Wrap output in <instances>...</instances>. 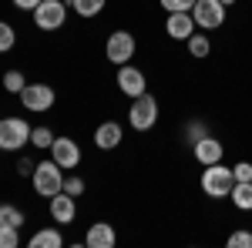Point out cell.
<instances>
[{"label": "cell", "instance_id": "6da1fadb", "mask_svg": "<svg viewBox=\"0 0 252 248\" xmlns=\"http://www.w3.org/2000/svg\"><path fill=\"white\" fill-rule=\"evenodd\" d=\"M31 185H34V191H37L40 198H54L58 191H64V168H61L54 158L37 161V168L31 174Z\"/></svg>", "mask_w": 252, "mask_h": 248}, {"label": "cell", "instance_id": "7a4b0ae2", "mask_svg": "<svg viewBox=\"0 0 252 248\" xmlns=\"http://www.w3.org/2000/svg\"><path fill=\"white\" fill-rule=\"evenodd\" d=\"M198 185H202V191H205L209 198H229V194H232V185H235V174H232V168H225L222 161H215V165H205Z\"/></svg>", "mask_w": 252, "mask_h": 248}, {"label": "cell", "instance_id": "3957f363", "mask_svg": "<svg viewBox=\"0 0 252 248\" xmlns=\"http://www.w3.org/2000/svg\"><path fill=\"white\" fill-rule=\"evenodd\" d=\"M128 124L135 128V131H152L158 124V101L148 91L145 94H138V97H131V108H128Z\"/></svg>", "mask_w": 252, "mask_h": 248}, {"label": "cell", "instance_id": "277c9868", "mask_svg": "<svg viewBox=\"0 0 252 248\" xmlns=\"http://www.w3.org/2000/svg\"><path fill=\"white\" fill-rule=\"evenodd\" d=\"M31 144V124L24 117H0V151H20Z\"/></svg>", "mask_w": 252, "mask_h": 248}, {"label": "cell", "instance_id": "5b68a950", "mask_svg": "<svg viewBox=\"0 0 252 248\" xmlns=\"http://www.w3.org/2000/svg\"><path fill=\"white\" fill-rule=\"evenodd\" d=\"M67 0H40L37 7H34V27L37 30H61L64 24H67V7H64Z\"/></svg>", "mask_w": 252, "mask_h": 248}, {"label": "cell", "instance_id": "8992f818", "mask_svg": "<svg viewBox=\"0 0 252 248\" xmlns=\"http://www.w3.org/2000/svg\"><path fill=\"white\" fill-rule=\"evenodd\" d=\"M225 10H229V7H222V0H195V7H192L195 27H202V30H219V27L225 24Z\"/></svg>", "mask_w": 252, "mask_h": 248}, {"label": "cell", "instance_id": "52a82bcc", "mask_svg": "<svg viewBox=\"0 0 252 248\" xmlns=\"http://www.w3.org/2000/svg\"><path fill=\"white\" fill-rule=\"evenodd\" d=\"M104 57H108V64H128L135 57V34L115 30L111 37L104 40Z\"/></svg>", "mask_w": 252, "mask_h": 248}, {"label": "cell", "instance_id": "ba28073f", "mask_svg": "<svg viewBox=\"0 0 252 248\" xmlns=\"http://www.w3.org/2000/svg\"><path fill=\"white\" fill-rule=\"evenodd\" d=\"M17 97L31 114H40V111H51L54 108V87L51 84H27Z\"/></svg>", "mask_w": 252, "mask_h": 248}, {"label": "cell", "instance_id": "9c48e42d", "mask_svg": "<svg viewBox=\"0 0 252 248\" xmlns=\"http://www.w3.org/2000/svg\"><path fill=\"white\" fill-rule=\"evenodd\" d=\"M118 91L125 97H138L148 91V77H145V71L141 67H135V64H121L118 67Z\"/></svg>", "mask_w": 252, "mask_h": 248}, {"label": "cell", "instance_id": "30bf717a", "mask_svg": "<svg viewBox=\"0 0 252 248\" xmlns=\"http://www.w3.org/2000/svg\"><path fill=\"white\" fill-rule=\"evenodd\" d=\"M51 158L58 161L64 171H71V168H78L81 165V148L74 138H54V144H51Z\"/></svg>", "mask_w": 252, "mask_h": 248}, {"label": "cell", "instance_id": "8fae6325", "mask_svg": "<svg viewBox=\"0 0 252 248\" xmlns=\"http://www.w3.org/2000/svg\"><path fill=\"white\" fill-rule=\"evenodd\" d=\"M51 218H54V225H71L78 218V198L67 191H58L51 198Z\"/></svg>", "mask_w": 252, "mask_h": 248}, {"label": "cell", "instance_id": "7c38bea8", "mask_svg": "<svg viewBox=\"0 0 252 248\" xmlns=\"http://www.w3.org/2000/svg\"><path fill=\"white\" fill-rule=\"evenodd\" d=\"M165 34L172 40H189L195 34V17L192 10H175V14H168V20H165Z\"/></svg>", "mask_w": 252, "mask_h": 248}, {"label": "cell", "instance_id": "4fadbf2b", "mask_svg": "<svg viewBox=\"0 0 252 248\" xmlns=\"http://www.w3.org/2000/svg\"><path fill=\"white\" fill-rule=\"evenodd\" d=\"M222 154H225V144L215 141L212 134L198 138V141L192 144V158L198 161V165H215V161H222Z\"/></svg>", "mask_w": 252, "mask_h": 248}, {"label": "cell", "instance_id": "5bb4252c", "mask_svg": "<svg viewBox=\"0 0 252 248\" xmlns=\"http://www.w3.org/2000/svg\"><path fill=\"white\" fill-rule=\"evenodd\" d=\"M121 141H125V128H121L118 121H101L94 128V144L101 151H115Z\"/></svg>", "mask_w": 252, "mask_h": 248}, {"label": "cell", "instance_id": "9a60e30c", "mask_svg": "<svg viewBox=\"0 0 252 248\" xmlns=\"http://www.w3.org/2000/svg\"><path fill=\"white\" fill-rule=\"evenodd\" d=\"M84 245L88 248H115L118 245V231L115 225H108V221H94L88 235H84Z\"/></svg>", "mask_w": 252, "mask_h": 248}, {"label": "cell", "instance_id": "2e32d148", "mask_svg": "<svg viewBox=\"0 0 252 248\" xmlns=\"http://www.w3.org/2000/svg\"><path fill=\"white\" fill-rule=\"evenodd\" d=\"M64 245V235L58 228H37L31 235V248H61Z\"/></svg>", "mask_w": 252, "mask_h": 248}, {"label": "cell", "instance_id": "e0dca14e", "mask_svg": "<svg viewBox=\"0 0 252 248\" xmlns=\"http://www.w3.org/2000/svg\"><path fill=\"white\" fill-rule=\"evenodd\" d=\"M229 198L239 211H252V181H235Z\"/></svg>", "mask_w": 252, "mask_h": 248}, {"label": "cell", "instance_id": "ac0fdd59", "mask_svg": "<svg viewBox=\"0 0 252 248\" xmlns=\"http://www.w3.org/2000/svg\"><path fill=\"white\" fill-rule=\"evenodd\" d=\"M185 44H189V54H192L195 60H202V57H209V54H212V40L205 37V34H192Z\"/></svg>", "mask_w": 252, "mask_h": 248}, {"label": "cell", "instance_id": "d6986e66", "mask_svg": "<svg viewBox=\"0 0 252 248\" xmlns=\"http://www.w3.org/2000/svg\"><path fill=\"white\" fill-rule=\"evenodd\" d=\"M104 3H108V0H71V10H74L78 17H97V14L104 10Z\"/></svg>", "mask_w": 252, "mask_h": 248}, {"label": "cell", "instance_id": "ffe728a7", "mask_svg": "<svg viewBox=\"0 0 252 248\" xmlns=\"http://www.w3.org/2000/svg\"><path fill=\"white\" fill-rule=\"evenodd\" d=\"M31 144H34L37 151H51V144H54V131H51V128H44V124L31 128Z\"/></svg>", "mask_w": 252, "mask_h": 248}, {"label": "cell", "instance_id": "44dd1931", "mask_svg": "<svg viewBox=\"0 0 252 248\" xmlns=\"http://www.w3.org/2000/svg\"><path fill=\"white\" fill-rule=\"evenodd\" d=\"M0 225H14V228H20V225H24V211H20L17 205H0Z\"/></svg>", "mask_w": 252, "mask_h": 248}, {"label": "cell", "instance_id": "7402d4cb", "mask_svg": "<svg viewBox=\"0 0 252 248\" xmlns=\"http://www.w3.org/2000/svg\"><path fill=\"white\" fill-rule=\"evenodd\" d=\"M24 87H27V77L20 74V71H7V74H3V91H7V94H20Z\"/></svg>", "mask_w": 252, "mask_h": 248}, {"label": "cell", "instance_id": "603a6c76", "mask_svg": "<svg viewBox=\"0 0 252 248\" xmlns=\"http://www.w3.org/2000/svg\"><path fill=\"white\" fill-rule=\"evenodd\" d=\"M14 44H17V30H14L7 20H0V54H7Z\"/></svg>", "mask_w": 252, "mask_h": 248}, {"label": "cell", "instance_id": "cb8c5ba5", "mask_svg": "<svg viewBox=\"0 0 252 248\" xmlns=\"http://www.w3.org/2000/svg\"><path fill=\"white\" fill-rule=\"evenodd\" d=\"M17 245H20V228L0 225V248H17Z\"/></svg>", "mask_w": 252, "mask_h": 248}, {"label": "cell", "instance_id": "d4e9b609", "mask_svg": "<svg viewBox=\"0 0 252 248\" xmlns=\"http://www.w3.org/2000/svg\"><path fill=\"white\" fill-rule=\"evenodd\" d=\"M84 188H88V185H84V178H81V174H67V178H64V191H67V194L81 198Z\"/></svg>", "mask_w": 252, "mask_h": 248}, {"label": "cell", "instance_id": "484cf974", "mask_svg": "<svg viewBox=\"0 0 252 248\" xmlns=\"http://www.w3.org/2000/svg\"><path fill=\"white\" fill-rule=\"evenodd\" d=\"M229 248H252V231H232L229 235Z\"/></svg>", "mask_w": 252, "mask_h": 248}, {"label": "cell", "instance_id": "4316f807", "mask_svg": "<svg viewBox=\"0 0 252 248\" xmlns=\"http://www.w3.org/2000/svg\"><path fill=\"white\" fill-rule=\"evenodd\" d=\"M161 3V10H168V14H175V10H192L195 0H158Z\"/></svg>", "mask_w": 252, "mask_h": 248}, {"label": "cell", "instance_id": "83f0119b", "mask_svg": "<svg viewBox=\"0 0 252 248\" xmlns=\"http://www.w3.org/2000/svg\"><path fill=\"white\" fill-rule=\"evenodd\" d=\"M189 144H195V141H198V138H205V134H209V128H205V124H202V121H192V124H189Z\"/></svg>", "mask_w": 252, "mask_h": 248}, {"label": "cell", "instance_id": "f1b7e54d", "mask_svg": "<svg viewBox=\"0 0 252 248\" xmlns=\"http://www.w3.org/2000/svg\"><path fill=\"white\" fill-rule=\"evenodd\" d=\"M232 174H235V181H252V165L249 161H239L232 168Z\"/></svg>", "mask_w": 252, "mask_h": 248}, {"label": "cell", "instance_id": "f546056e", "mask_svg": "<svg viewBox=\"0 0 252 248\" xmlns=\"http://www.w3.org/2000/svg\"><path fill=\"white\" fill-rule=\"evenodd\" d=\"M34 168H37V165H34L31 158H20V161H17V174H24V178H31V174H34Z\"/></svg>", "mask_w": 252, "mask_h": 248}, {"label": "cell", "instance_id": "4dcf8cb0", "mask_svg": "<svg viewBox=\"0 0 252 248\" xmlns=\"http://www.w3.org/2000/svg\"><path fill=\"white\" fill-rule=\"evenodd\" d=\"M10 3H14V7H20V10H34L40 0H10Z\"/></svg>", "mask_w": 252, "mask_h": 248}, {"label": "cell", "instance_id": "1f68e13d", "mask_svg": "<svg viewBox=\"0 0 252 248\" xmlns=\"http://www.w3.org/2000/svg\"><path fill=\"white\" fill-rule=\"evenodd\" d=\"M232 3H235V0H222V7H232Z\"/></svg>", "mask_w": 252, "mask_h": 248}]
</instances>
